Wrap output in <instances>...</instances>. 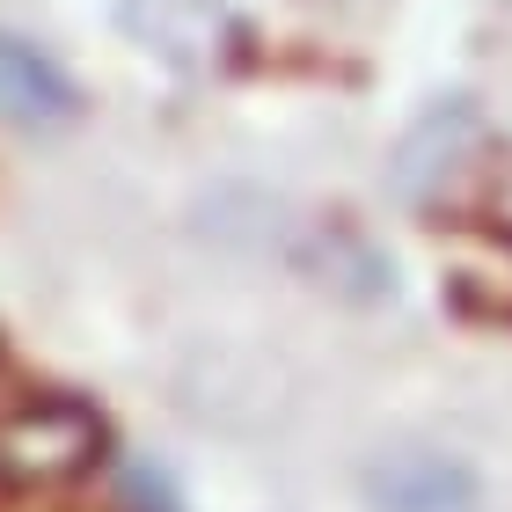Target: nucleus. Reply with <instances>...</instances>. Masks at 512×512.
Listing matches in <instances>:
<instances>
[{"mask_svg": "<svg viewBox=\"0 0 512 512\" xmlns=\"http://www.w3.org/2000/svg\"><path fill=\"white\" fill-rule=\"evenodd\" d=\"M96 447H103L96 410L66 403V395H44V403L0 417V476L15 483H66L96 461Z\"/></svg>", "mask_w": 512, "mask_h": 512, "instance_id": "obj_1", "label": "nucleus"}, {"mask_svg": "<svg viewBox=\"0 0 512 512\" xmlns=\"http://www.w3.org/2000/svg\"><path fill=\"white\" fill-rule=\"evenodd\" d=\"M366 498L374 512H476V469L432 447H403L366 469Z\"/></svg>", "mask_w": 512, "mask_h": 512, "instance_id": "obj_3", "label": "nucleus"}, {"mask_svg": "<svg viewBox=\"0 0 512 512\" xmlns=\"http://www.w3.org/2000/svg\"><path fill=\"white\" fill-rule=\"evenodd\" d=\"M74 118H81L74 74H66L52 52H37V44H22V37L0 30V125H15V132H59Z\"/></svg>", "mask_w": 512, "mask_h": 512, "instance_id": "obj_2", "label": "nucleus"}, {"mask_svg": "<svg viewBox=\"0 0 512 512\" xmlns=\"http://www.w3.org/2000/svg\"><path fill=\"white\" fill-rule=\"evenodd\" d=\"M125 512H176V491L161 469H132L125 476Z\"/></svg>", "mask_w": 512, "mask_h": 512, "instance_id": "obj_5", "label": "nucleus"}, {"mask_svg": "<svg viewBox=\"0 0 512 512\" xmlns=\"http://www.w3.org/2000/svg\"><path fill=\"white\" fill-rule=\"evenodd\" d=\"M476 132H483V118H476L469 96L432 103L425 118L403 132V147H395V161H388L395 198H432V183H447V176L461 169V154L476 147Z\"/></svg>", "mask_w": 512, "mask_h": 512, "instance_id": "obj_4", "label": "nucleus"}]
</instances>
